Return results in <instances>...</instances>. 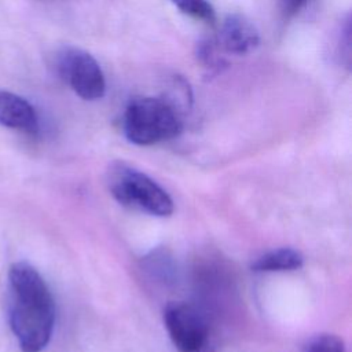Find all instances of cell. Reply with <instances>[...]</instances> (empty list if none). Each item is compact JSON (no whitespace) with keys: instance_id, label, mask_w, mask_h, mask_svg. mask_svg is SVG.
Here are the masks:
<instances>
[{"instance_id":"6da1fadb","label":"cell","mask_w":352,"mask_h":352,"mask_svg":"<svg viewBox=\"0 0 352 352\" xmlns=\"http://www.w3.org/2000/svg\"><path fill=\"white\" fill-rule=\"evenodd\" d=\"M10 326L22 352H41L51 340L55 305L41 275L28 263L8 271Z\"/></svg>"},{"instance_id":"7a4b0ae2","label":"cell","mask_w":352,"mask_h":352,"mask_svg":"<svg viewBox=\"0 0 352 352\" xmlns=\"http://www.w3.org/2000/svg\"><path fill=\"white\" fill-rule=\"evenodd\" d=\"M124 133L138 146H150L180 135L183 122L179 110L164 98H138L124 113Z\"/></svg>"},{"instance_id":"3957f363","label":"cell","mask_w":352,"mask_h":352,"mask_svg":"<svg viewBox=\"0 0 352 352\" xmlns=\"http://www.w3.org/2000/svg\"><path fill=\"white\" fill-rule=\"evenodd\" d=\"M110 191L122 205L165 217L173 212V201L169 194L146 173L118 165L110 176Z\"/></svg>"},{"instance_id":"277c9868","label":"cell","mask_w":352,"mask_h":352,"mask_svg":"<svg viewBox=\"0 0 352 352\" xmlns=\"http://www.w3.org/2000/svg\"><path fill=\"white\" fill-rule=\"evenodd\" d=\"M58 72L69 87L84 100H98L106 94V80L98 60L80 48L59 54Z\"/></svg>"},{"instance_id":"5b68a950","label":"cell","mask_w":352,"mask_h":352,"mask_svg":"<svg viewBox=\"0 0 352 352\" xmlns=\"http://www.w3.org/2000/svg\"><path fill=\"white\" fill-rule=\"evenodd\" d=\"M164 322L175 346L182 352H199L208 338L204 316L187 302H170L164 311Z\"/></svg>"},{"instance_id":"8992f818","label":"cell","mask_w":352,"mask_h":352,"mask_svg":"<svg viewBox=\"0 0 352 352\" xmlns=\"http://www.w3.org/2000/svg\"><path fill=\"white\" fill-rule=\"evenodd\" d=\"M216 44L224 52L248 55L258 47L260 34L248 18L241 14H231L224 19Z\"/></svg>"},{"instance_id":"52a82bcc","label":"cell","mask_w":352,"mask_h":352,"mask_svg":"<svg viewBox=\"0 0 352 352\" xmlns=\"http://www.w3.org/2000/svg\"><path fill=\"white\" fill-rule=\"evenodd\" d=\"M0 125L32 133L38 128L37 113L25 98L0 91Z\"/></svg>"},{"instance_id":"ba28073f","label":"cell","mask_w":352,"mask_h":352,"mask_svg":"<svg viewBox=\"0 0 352 352\" xmlns=\"http://www.w3.org/2000/svg\"><path fill=\"white\" fill-rule=\"evenodd\" d=\"M304 264L302 254L292 248H280L271 250L258 257L253 264L252 270L258 272L272 271H293L301 268Z\"/></svg>"},{"instance_id":"9c48e42d","label":"cell","mask_w":352,"mask_h":352,"mask_svg":"<svg viewBox=\"0 0 352 352\" xmlns=\"http://www.w3.org/2000/svg\"><path fill=\"white\" fill-rule=\"evenodd\" d=\"M183 14H187L205 23L214 25L216 12L209 0H170Z\"/></svg>"},{"instance_id":"30bf717a","label":"cell","mask_w":352,"mask_h":352,"mask_svg":"<svg viewBox=\"0 0 352 352\" xmlns=\"http://www.w3.org/2000/svg\"><path fill=\"white\" fill-rule=\"evenodd\" d=\"M305 352H345L342 341L333 334H320L308 341Z\"/></svg>"},{"instance_id":"8fae6325","label":"cell","mask_w":352,"mask_h":352,"mask_svg":"<svg viewBox=\"0 0 352 352\" xmlns=\"http://www.w3.org/2000/svg\"><path fill=\"white\" fill-rule=\"evenodd\" d=\"M197 56H198L199 62L210 70L219 72L226 65L223 62V59L216 52V41H212V40H205V41L199 43Z\"/></svg>"},{"instance_id":"7c38bea8","label":"cell","mask_w":352,"mask_h":352,"mask_svg":"<svg viewBox=\"0 0 352 352\" xmlns=\"http://www.w3.org/2000/svg\"><path fill=\"white\" fill-rule=\"evenodd\" d=\"M305 3H307V0H280L282 10L287 15H293V14L298 12L305 6Z\"/></svg>"}]
</instances>
